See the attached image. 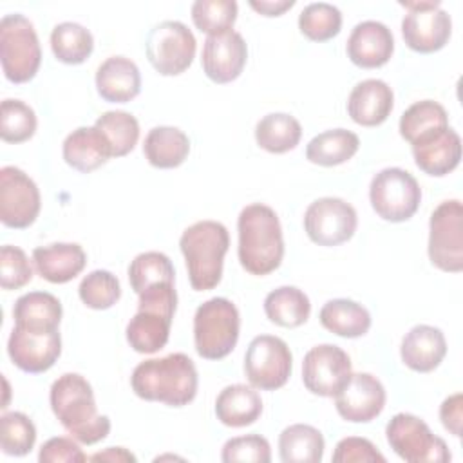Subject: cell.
I'll list each match as a JSON object with an SVG mask.
<instances>
[{"label":"cell","mask_w":463,"mask_h":463,"mask_svg":"<svg viewBox=\"0 0 463 463\" xmlns=\"http://www.w3.org/2000/svg\"><path fill=\"white\" fill-rule=\"evenodd\" d=\"M49 402L61 427L80 443L94 445L110 432V420L98 414L94 391L78 373H65L52 382Z\"/></svg>","instance_id":"cell-1"},{"label":"cell","mask_w":463,"mask_h":463,"mask_svg":"<svg viewBox=\"0 0 463 463\" xmlns=\"http://www.w3.org/2000/svg\"><path fill=\"white\" fill-rule=\"evenodd\" d=\"M130 385L141 400L183 407L195 398L199 376L188 354L172 353L137 364L132 371Z\"/></svg>","instance_id":"cell-2"},{"label":"cell","mask_w":463,"mask_h":463,"mask_svg":"<svg viewBox=\"0 0 463 463\" xmlns=\"http://www.w3.org/2000/svg\"><path fill=\"white\" fill-rule=\"evenodd\" d=\"M239 262L257 277L275 271L284 257V239L279 215L262 203L248 204L237 219Z\"/></svg>","instance_id":"cell-3"},{"label":"cell","mask_w":463,"mask_h":463,"mask_svg":"<svg viewBox=\"0 0 463 463\" xmlns=\"http://www.w3.org/2000/svg\"><path fill=\"white\" fill-rule=\"evenodd\" d=\"M228 246V230L217 221H197L183 232L179 248L195 291L213 289L221 282Z\"/></svg>","instance_id":"cell-4"},{"label":"cell","mask_w":463,"mask_h":463,"mask_svg":"<svg viewBox=\"0 0 463 463\" xmlns=\"http://www.w3.org/2000/svg\"><path fill=\"white\" fill-rule=\"evenodd\" d=\"M137 313L127 324V342L136 353L152 354L163 349L170 336V326L177 307L174 282H157L143 289Z\"/></svg>","instance_id":"cell-5"},{"label":"cell","mask_w":463,"mask_h":463,"mask_svg":"<svg viewBox=\"0 0 463 463\" xmlns=\"http://www.w3.org/2000/svg\"><path fill=\"white\" fill-rule=\"evenodd\" d=\"M241 317L235 304L224 297L203 302L194 315V344L201 358L221 360L239 340Z\"/></svg>","instance_id":"cell-6"},{"label":"cell","mask_w":463,"mask_h":463,"mask_svg":"<svg viewBox=\"0 0 463 463\" xmlns=\"http://www.w3.org/2000/svg\"><path fill=\"white\" fill-rule=\"evenodd\" d=\"M0 60L11 83L31 81L42 63V49L33 24L20 13L0 20Z\"/></svg>","instance_id":"cell-7"},{"label":"cell","mask_w":463,"mask_h":463,"mask_svg":"<svg viewBox=\"0 0 463 463\" xmlns=\"http://www.w3.org/2000/svg\"><path fill=\"white\" fill-rule=\"evenodd\" d=\"M369 201L378 217L389 222L409 221L420 208L421 188L416 177L398 166L380 170L369 186Z\"/></svg>","instance_id":"cell-8"},{"label":"cell","mask_w":463,"mask_h":463,"mask_svg":"<svg viewBox=\"0 0 463 463\" xmlns=\"http://www.w3.org/2000/svg\"><path fill=\"white\" fill-rule=\"evenodd\" d=\"M387 443L409 463H447L450 450L447 443L434 436L429 425L414 414L398 412L385 427Z\"/></svg>","instance_id":"cell-9"},{"label":"cell","mask_w":463,"mask_h":463,"mask_svg":"<svg viewBox=\"0 0 463 463\" xmlns=\"http://www.w3.org/2000/svg\"><path fill=\"white\" fill-rule=\"evenodd\" d=\"M429 259L447 273L463 269V204L458 199L439 203L429 221Z\"/></svg>","instance_id":"cell-10"},{"label":"cell","mask_w":463,"mask_h":463,"mask_svg":"<svg viewBox=\"0 0 463 463\" xmlns=\"http://www.w3.org/2000/svg\"><path fill=\"white\" fill-rule=\"evenodd\" d=\"M195 36L179 20L154 25L146 36V58L161 76L183 74L195 56Z\"/></svg>","instance_id":"cell-11"},{"label":"cell","mask_w":463,"mask_h":463,"mask_svg":"<svg viewBox=\"0 0 463 463\" xmlns=\"http://www.w3.org/2000/svg\"><path fill=\"white\" fill-rule=\"evenodd\" d=\"M291 369L293 354L282 338L259 335L250 342L244 354V373L255 389H280L289 380Z\"/></svg>","instance_id":"cell-12"},{"label":"cell","mask_w":463,"mask_h":463,"mask_svg":"<svg viewBox=\"0 0 463 463\" xmlns=\"http://www.w3.org/2000/svg\"><path fill=\"white\" fill-rule=\"evenodd\" d=\"M409 13L402 20V36L409 49L429 54L443 49L452 34L450 14L439 2H400Z\"/></svg>","instance_id":"cell-13"},{"label":"cell","mask_w":463,"mask_h":463,"mask_svg":"<svg viewBox=\"0 0 463 463\" xmlns=\"http://www.w3.org/2000/svg\"><path fill=\"white\" fill-rule=\"evenodd\" d=\"M358 226L356 210L340 197H320L304 213V230L318 246L347 242Z\"/></svg>","instance_id":"cell-14"},{"label":"cell","mask_w":463,"mask_h":463,"mask_svg":"<svg viewBox=\"0 0 463 463\" xmlns=\"http://www.w3.org/2000/svg\"><path fill=\"white\" fill-rule=\"evenodd\" d=\"M42 199L36 183L16 166L0 170V221L7 228H29L40 213Z\"/></svg>","instance_id":"cell-15"},{"label":"cell","mask_w":463,"mask_h":463,"mask_svg":"<svg viewBox=\"0 0 463 463\" xmlns=\"http://www.w3.org/2000/svg\"><path fill=\"white\" fill-rule=\"evenodd\" d=\"M351 358L335 344L311 347L302 362V382L317 396H335L351 378Z\"/></svg>","instance_id":"cell-16"},{"label":"cell","mask_w":463,"mask_h":463,"mask_svg":"<svg viewBox=\"0 0 463 463\" xmlns=\"http://www.w3.org/2000/svg\"><path fill=\"white\" fill-rule=\"evenodd\" d=\"M385 387L371 373H353L347 383L335 394L336 412L351 423H367L385 407Z\"/></svg>","instance_id":"cell-17"},{"label":"cell","mask_w":463,"mask_h":463,"mask_svg":"<svg viewBox=\"0 0 463 463\" xmlns=\"http://www.w3.org/2000/svg\"><path fill=\"white\" fill-rule=\"evenodd\" d=\"M7 354L24 373H45L61 354L60 331L33 333L14 326L7 340Z\"/></svg>","instance_id":"cell-18"},{"label":"cell","mask_w":463,"mask_h":463,"mask_svg":"<svg viewBox=\"0 0 463 463\" xmlns=\"http://www.w3.org/2000/svg\"><path fill=\"white\" fill-rule=\"evenodd\" d=\"M248 47L237 31H226L208 36L203 45V71L213 83H230L237 80L246 65Z\"/></svg>","instance_id":"cell-19"},{"label":"cell","mask_w":463,"mask_h":463,"mask_svg":"<svg viewBox=\"0 0 463 463\" xmlns=\"http://www.w3.org/2000/svg\"><path fill=\"white\" fill-rule=\"evenodd\" d=\"M345 49L349 60L356 67L376 69L391 60L394 52V38L385 24L365 20L353 27Z\"/></svg>","instance_id":"cell-20"},{"label":"cell","mask_w":463,"mask_h":463,"mask_svg":"<svg viewBox=\"0 0 463 463\" xmlns=\"http://www.w3.org/2000/svg\"><path fill=\"white\" fill-rule=\"evenodd\" d=\"M416 166L432 177H443L452 172L461 159V137L447 127L416 143H412Z\"/></svg>","instance_id":"cell-21"},{"label":"cell","mask_w":463,"mask_h":463,"mask_svg":"<svg viewBox=\"0 0 463 463\" xmlns=\"http://www.w3.org/2000/svg\"><path fill=\"white\" fill-rule=\"evenodd\" d=\"M394 105L392 89L376 78L356 83L347 98V114L356 125L378 127L382 125Z\"/></svg>","instance_id":"cell-22"},{"label":"cell","mask_w":463,"mask_h":463,"mask_svg":"<svg viewBox=\"0 0 463 463\" xmlns=\"http://www.w3.org/2000/svg\"><path fill=\"white\" fill-rule=\"evenodd\" d=\"M33 264L47 282L65 284L83 271L87 255L76 242H52L33 250Z\"/></svg>","instance_id":"cell-23"},{"label":"cell","mask_w":463,"mask_h":463,"mask_svg":"<svg viewBox=\"0 0 463 463\" xmlns=\"http://www.w3.org/2000/svg\"><path fill=\"white\" fill-rule=\"evenodd\" d=\"M445 354V335L441 333V329L429 324H418L409 329L400 345L402 362L416 373L434 371L441 364Z\"/></svg>","instance_id":"cell-24"},{"label":"cell","mask_w":463,"mask_h":463,"mask_svg":"<svg viewBox=\"0 0 463 463\" xmlns=\"http://www.w3.org/2000/svg\"><path fill=\"white\" fill-rule=\"evenodd\" d=\"M96 90L109 103H128L141 92L137 65L125 56L107 58L96 71Z\"/></svg>","instance_id":"cell-25"},{"label":"cell","mask_w":463,"mask_h":463,"mask_svg":"<svg viewBox=\"0 0 463 463\" xmlns=\"http://www.w3.org/2000/svg\"><path fill=\"white\" fill-rule=\"evenodd\" d=\"M61 154L69 166L83 174L99 168L112 157L110 145L94 125L72 130L63 141Z\"/></svg>","instance_id":"cell-26"},{"label":"cell","mask_w":463,"mask_h":463,"mask_svg":"<svg viewBox=\"0 0 463 463\" xmlns=\"http://www.w3.org/2000/svg\"><path fill=\"white\" fill-rule=\"evenodd\" d=\"M61 315L60 300L47 291H29L13 306L14 326L33 333L58 331Z\"/></svg>","instance_id":"cell-27"},{"label":"cell","mask_w":463,"mask_h":463,"mask_svg":"<svg viewBox=\"0 0 463 463\" xmlns=\"http://www.w3.org/2000/svg\"><path fill=\"white\" fill-rule=\"evenodd\" d=\"M262 400L259 392L244 383L224 387L215 400V416L226 427H246L259 420Z\"/></svg>","instance_id":"cell-28"},{"label":"cell","mask_w":463,"mask_h":463,"mask_svg":"<svg viewBox=\"0 0 463 463\" xmlns=\"http://www.w3.org/2000/svg\"><path fill=\"white\" fill-rule=\"evenodd\" d=\"M143 154L156 168H175L186 161L190 139L177 127H154L145 137Z\"/></svg>","instance_id":"cell-29"},{"label":"cell","mask_w":463,"mask_h":463,"mask_svg":"<svg viewBox=\"0 0 463 463\" xmlns=\"http://www.w3.org/2000/svg\"><path fill=\"white\" fill-rule=\"evenodd\" d=\"M320 324L344 338L364 336L371 327V315L367 307L351 298H333L327 300L320 313Z\"/></svg>","instance_id":"cell-30"},{"label":"cell","mask_w":463,"mask_h":463,"mask_svg":"<svg viewBox=\"0 0 463 463\" xmlns=\"http://www.w3.org/2000/svg\"><path fill=\"white\" fill-rule=\"evenodd\" d=\"M324 445V436L317 427L293 423L279 436V456L284 463H320Z\"/></svg>","instance_id":"cell-31"},{"label":"cell","mask_w":463,"mask_h":463,"mask_svg":"<svg viewBox=\"0 0 463 463\" xmlns=\"http://www.w3.org/2000/svg\"><path fill=\"white\" fill-rule=\"evenodd\" d=\"M360 148V139L345 128H333L315 136L306 146V159L320 166H336L349 161Z\"/></svg>","instance_id":"cell-32"},{"label":"cell","mask_w":463,"mask_h":463,"mask_svg":"<svg viewBox=\"0 0 463 463\" xmlns=\"http://www.w3.org/2000/svg\"><path fill=\"white\" fill-rule=\"evenodd\" d=\"M266 317L280 327H298L307 322L311 302L307 295L295 286H280L264 298Z\"/></svg>","instance_id":"cell-33"},{"label":"cell","mask_w":463,"mask_h":463,"mask_svg":"<svg viewBox=\"0 0 463 463\" xmlns=\"http://www.w3.org/2000/svg\"><path fill=\"white\" fill-rule=\"evenodd\" d=\"M302 137V127L297 118L286 112H271L259 119L255 127V141L271 154L293 150Z\"/></svg>","instance_id":"cell-34"},{"label":"cell","mask_w":463,"mask_h":463,"mask_svg":"<svg viewBox=\"0 0 463 463\" xmlns=\"http://www.w3.org/2000/svg\"><path fill=\"white\" fill-rule=\"evenodd\" d=\"M449 127V116L443 105L432 99L412 103L400 118V136L411 145Z\"/></svg>","instance_id":"cell-35"},{"label":"cell","mask_w":463,"mask_h":463,"mask_svg":"<svg viewBox=\"0 0 463 463\" xmlns=\"http://www.w3.org/2000/svg\"><path fill=\"white\" fill-rule=\"evenodd\" d=\"M51 49L58 61L80 65L92 54L94 38L81 24L61 22L51 33Z\"/></svg>","instance_id":"cell-36"},{"label":"cell","mask_w":463,"mask_h":463,"mask_svg":"<svg viewBox=\"0 0 463 463\" xmlns=\"http://www.w3.org/2000/svg\"><path fill=\"white\" fill-rule=\"evenodd\" d=\"M94 127L105 136L110 145L112 157H123L134 150L139 139V123L137 119L125 110H109L103 112Z\"/></svg>","instance_id":"cell-37"},{"label":"cell","mask_w":463,"mask_h":463,"mask_svg":"<svg viewBox=\"0 0 463 463\" xmlns=\"http://www.w3.org/2000/svg\"><path fill=\"white\" fill-rule=\"evenodd\" d=\"M128 282L134 293H141L157 282H175L172 260L161 251H145L134 257L128 266Z\"/></svg>","instance_id":"cell-38"},{"label":"cell","mask_w":463,"mask_h":463,"mask_svg":"<svg viewBox=\"0 0 463 463\" xmlns=\"http://www.w3.org/2000/svg\"><path fill=\"white\" fill-rule=\"evenodd\" d=\"M298 29L313 42H327L340 33L342 13L336 5L327 2L309 4L298 14Z\"/></svg>","instance_id":"cell-39"},{"label":"cell","mask_w":463,"mask_h":463,"mask_svg":"<svg viewBox=\"0 0 463 463\" xmlns=\"http://www.w3.org/2000/svg\"><path fill=\"white\" fill-rule=\"evenodd\" d=\"M36 114L22 99H4L0 107V137L5 143L29 141L36 132Z\"/></svg>","instance_id":"cell-40"},{"label":"cell","mask_w":463,"mask_h":463,"mask_svg":"<svg viewBox=\"0 0 463 463\" xmlns=\"http://www.w3.org/2000/svg\"><path fill=\"white\" fill-rule=\"evenodd\" d=\"M237 20V2L233 0H197L192 4V22L208 36L232 31Z\"/></svg>","instance_id":"cell-41"},{"label":"cell","mask_w":463,"mask_h":463,"mask_svg":"<svg viewBox=\"0 0 463 463\" xmlns=\"http://www.w3.org/2000/svg\"><path fill=\"white\" fill-rule=\"evenodd\" d=\"M36 441V427L24 412H4L0 418V449L7 456H25Z\"/></svg>","instance_id":"cell-42"},{"label":"cell","mask_w":463,"mask_h":463,"mask_svg":"<svg viewBox=\"0 0 463 463\" xmlns=\"http://www.w3.org/2000/svg\"><path fill=\"white\" fill-rule=\"evenodd\" d=\"M81 302L90 309H109L121 297V286L116 275L107 269H94L85 275L78 286Z\"/></svg>","instance_id":"cell-43"},{"label":"cell","mask_w":463,"mask_h":463,"mask_svg":"<svg viewBox=\"0 0 463 463\" xmlns=\"http://www.w3.org/2000/svg\"><path fill=\"white\" fill-rule=\"evenodd\" d=\"M33 279V268L25 251L18 246L4 244L0 250V286L5 291L20 289Z\"/></svg>","instance_id":"cell-44"},{"label":"cell","mask_w":463,"mask_h":463,"mask_svg":"<svg viewBox=\"0 0 463 463\" xmlns=\"http://www.w3.org/2000/svg\"><path fill=\"white\" fill-rule=\"evenodd\" d=\"M221 459L224 463L235 461H253V463H269L271 449L264 436L260 434H246L232 438L224 443Z\"/></svg>","instance_id":"cell-45"},{"label":"cell","mask_w":463,"mask_h":463,"mask_svg":"<svg viewBox=\"0 0 463 463\" xmlns=\"http://www.w3.org/2000/svg\"><path fill=\"white\" fill-rule=\"evenodd\" d=\"M331 459L335 463H385V456L369 439L358 436L340 439Z\"/></svg>","instance_id":"cell-46"},{"label":"cell","mask_w":463,"mask_h":463,"mask_svg":"<svg viewBox=\"0 0 463 463\" xmlns=\"http://www.w3.org/2000/svg\"><path fill=\"white\" fill-rule=\"evenodd\" d=\"M74 438H65V436H56L47 439L40 452H38V461L40 463H83L89 458L81 450Z\"/></svg>","instance_id":"cell-47"},{"label":"cell","mask_w":463,"mask_h":463,"mask_svg":"<svg viewBox=\"0 0 463 463\" xmlns=\"http://www.w3.org/2000/svg\"><path fill=\"white\" fill-rule=\"evenodd\" d=\"M439 420L443 427L456 438L461 436V425H463V396L461 392H456L443 400L439 405Z\"/></svg>","instance_id":"cell-48"},{"label":"cell","mask_w":463,"mask_h":463,"mask_svg":"<svg viewBox=\"0 0 463 463\" xmlns=\"http://www.w3.org/2000/svg\"><path fill=\"white\" fill-rule=\"evenodd\" d=\"M248 4L253 11H257L262 16H280L295 5V0H250Z\"/></svg>","instance_id":"cell-49"},{"label":"cell","mask_w":463,"mask_h":463,"mask_svg":"<svg viewBox=\"0 0 463 463\" xmlns=\"http://www.w3.org/2000/svg\"><path fill=\"white\" fill-rule=\"evenodd\" d=\"M90 461H112V463H125V461H136V456L128 452L123 447H109L101 452H96L89 458Z\"/></svg>","instance_id":"cell-50"}]
</instances>
